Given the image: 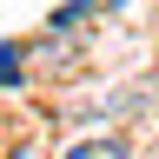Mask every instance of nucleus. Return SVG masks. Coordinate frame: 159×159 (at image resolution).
<instances>
[{"label": "nucleus", "mask_w": 159, "mask_h": 159, "mask_svg": "<svg viewBox=\"0 0 159 159\" xmlns=\"http://www.w3.org/2000/svg\"><path fill=\"white\" fill-rule=\"evenodd\" d=\"M66 159H133V146H126V139H113V133H99V139L66 146Z\"/></svg>", "instance_id": "nucleus-1"}, {"label": "nucleus", "mask_w": 159, "mask_h": 159, "mask_svg": "<svg viewBox=\"0 0 159 159\" xmlns=\"http://www.w3.org/2000/svg\"><path fill=\"white\" fill-rule=\"evenodd\" d=\"M0 86H20V47H0Z\"/></svg>", "instance_id": "nucleus-2"}, {"label": "nucleus", "mask_w": 159, "mask_h": 159, "mask_svg": "<svg viewBox=\"0 0 159 159\" xmlns=\"http://www.w3.org/2000/svg\"><path fill=\"white\" fill-rule=\"evenodd\" d=\"M13 159H33V152H13Z\"/></svg>", "instance_id": "nucleus-3"}]
</instances>
